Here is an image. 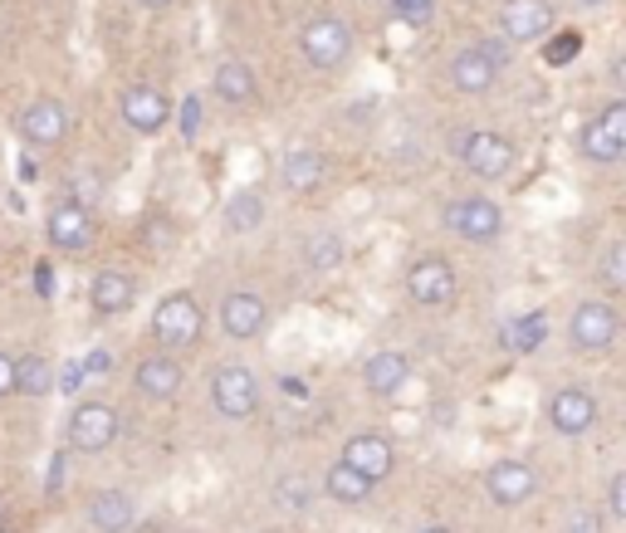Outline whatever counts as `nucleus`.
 Returning a JSON list of instances; mask_svg holds the SVG:
<instances>
[{"mask_svg":"<svg viewBox=\"0 0 626 533\" xmlns=\"http://www.w3.org/2000/svg\"><path fill=\"white\" fill-rule=\"evenodd\" d=\"M411 382V357L401 348H377L362 363V387L372 396H397Z\"/></svg>","mask_w":626,"mask_h":533,"instance_id":"21","label":"nucleus"},{"mask_svg":"<svg viewBox=\"0 0 626 533\" xmlns=\"http://www.w3.org/2000/svg\"><path fill=\"white\" fill-rule=\"evenodd\" d=\"M89 304H93V314H103V318L128 314V308L138 304V279H132V269L103 265L89 284Z\"/></svg>","mask_w":626,"mask_h":533,"instance_id":"16","label":"nucleus"},{"mask_svg":"<svg viewBox=\"0 0 626 533\" xmlns=\"http://www.w3.org/2000/svg\"><path fill=\"white\" fill-rule=\"evenodd\" d=\"M544 416L558 436H587L597 426V396L583 382H563V387L544 402Z\"/></svg>","mask_w":626,"mask_h":533,"instance_id":"10","label":"nucleus"},{"mask_svg":"<svg viewBox=\"0 0 626 533\" xmlns=\"http://www.w3.org/2000/svg\"><path fill=\"white\" fill-rule=\"evenodd\" d=\"M446 230L465 245H495V240H505L509 220L489 196H456L446 206Z\"/></svg>","mask_w":626,"mask_h":533,"instance_id":"5","label":"nucleus"},{"mask_svg":"<svg viewBox=\"0 0 626 533\" xmlns=\"http://www.w3.org/2000/svg\"><path fill=\"white\" fill-rule=\"evenodd\" d=\"M216 318H220V333H226L230 343H250V338H260L265 324H269V304L250 289H236V294L220 299Z\"/></svg>","mask_w":626,"mask_h":533,"instance_id":"13","label":"nucleus"},{"mask_svg":"<svg viewBox=\"0 0 626 533\" xmlns=\"http://www.w3.org/2000/svg\"><path fill=\"white\" fill-rule=\"evenodd\" d=\"M0 533H6V529H0Z\"/></svg>","mask_w":626,"mask_h":533,"instance_id":"42","label":"nucleus"},{"mask_svg":"<svg viewBox=\"0 0 626 533\" xmlns=\"http://www.w3.org/2000/svg\"><path fill=\"white\" fill-rule=\"evenodd\" d=\"M573 533H597V524L593 519H583V524H573Z\"/></svg>","mask_w":626,"mask_h":533,"instance_id":"39","label":"nucleus"},{"mask_svg":"<svg viewBox=\"0 0 626 533\" xmlns=\"http://www.w3.org/2000/svg\"><path fill=\"white\" fill-rule=\"evenodd\" d=\"M499 34L509 45H534L554 34V6L548 0H505L499 6Z\"/></svg>","mask_w":626,"mask_h":533,"instance_id":"14","label":"nucleus"},{"mask_svg":"<svg viewBox=\"0 0 626 533\" xmlns=\"http://www.w3.org/2000/svg\"><path fill=\"white\" fill-rule=\"evenodd\" d=\"M279 177H285V191L309 196V191H318V186H324L328 162H324V152H314V147H289V152H285V167H279Z\"/></svg>","mask_w":626,"mask_h":533,"instance_id":"22","label":"nucleus"},{"mask_svg":"<svg viewBox=\"0 0 626 533\" xmlns=\"http://www.w3.org/2000/svg\"><path fill=\"white\" fill-rule=\"evenodd\" d=\"M118 431H122V421H118L113 406H103V402H79L69 416V445L79 455L108 451V445L118 441Z\"/></svg>","mask_w":626,"mask_h":533,"instance_id":"11","label":"nucleus"},{"mask_svg":"<svg viewBox=\"0 0 626 533\" xmlns=\"http://www.w3.org/2000/svg\"><path fill=\"white\" fill-rule=\"evenodd\" d=\"M89 524L98 533H128L138 524V504H132V494L122 490H98L89 500Z\"/></svg>","mask_w":626,"mask_h":533,"instance_id":"23","label":"nucleus"},{"mask_svg":"<svg viewBox=\"0 0 626 533\" xmlns=\"http://www.w3.org/2000/svg\"><path fill=\"white\" fill-rule=\"evenodd\" d=\"M324 490H328V500H338V504H367V494H372V480H362L352 465H328V475H324Z\"/></svg>","mask_w":626,"mask_h":533,"instance_id":"28","label":"nucleus"},{"mask_svg":"<svg viewBox=\"0 0 626 533\" xmlns=\"http://www.w3.org/2000/svg\"><path fill=\"white\" fill-rule=\"evenodd\" d=\"M0 396H16V357L0 348Z\"/></svg>","mask_w":626,"mask_h":533,"instance_id":"36","label":"nucleus"},{"mask_svg":"<svg viewBox=\"0 0 626 533\" xmlns=\"http://www.w3.org/2000/svg\"><path fill=\"white\" fill-rule=\"evenodd\" d=\"M44 240L54 255H89L93 250V210L83 201H59L54 210L44 216Z\"/></svg>","mask_w":626,"mask_h":533,"instance_id":"8","label":"nucleus"},{"mask_svg":"<svg viewBox=\"0 0 626 533\" xmlns=\"http://www.w3.org/2000/svg\"><path fill=\"white\" fill-rule=\"evenodd\" d=\"M617 333H622V318H617V304L612 299H583L568 318V343H573V353H583V357H607Z\"/></svg>","mask_w":626,"mask_h":533,"instance_id":"4","label":"nucleus"},{"mask_svg":"<svg viewBox=\"0 0 626 533\" xmlns=\"http://www.w3.org/2000/svg\"><path fill=\"white\" fill-rule=\"evenodd\" d=\"M544 59H548V65H568V59L573 55H578V49H583V34L578 30H558V34H544Z\"/></svg>","mask_w":626,"mask_h":533,"instance_id":"32","label":"nucleus"},{"mask_svg":"<svg viewBox=\"0 0 626 533\" xmlns=\"http://www.w3.org/2000/svg\"><path fill=\"white\" fill-rule=\"evenodd\" d=\"M54 387V363L44 353H24L16 357V392L20 396H44Z\"/></svg>","mask_w":626,"mask_h":533,"instance_id":"29","label":"nucleus"},{"mask_svg":"<svg viewBox=\"0 0 626 533\" xmlns=\"http://www.w3.org/2000/svg\"><path fill=\"white\" fill-rule=\"evenodd\" d=\"M275 504L289 514H309L314 510V480L309 475H285L275 480Z\"/></svg>","mask_w":626,"mask_h":533,"instance_id":"30","label":"nucleus"},{"mask_svg":"<svg viewBox=\"0 0 626 533\" xmlns=\"http://www.w3.org/2000/svg\"><path fill=\"white\" fill-rule=\"evenodd\" d=\"M450 152H456V162L470 171V177H480V181H499V177H509L514 162H519V152H514V142L509 138H499V132H489V128H470V132H460L456 142H450Z\"/></svg>","mask_w":626,"mask_h":533,"instance_id":"3","label":"nucleus"},{"mask_svg":"<svg viewBox=\"0 0 626 533\" xmlns=\"http://www.w3.org/2000/svg\"><path fill=\"white\" fill-rule=\"evenodd\" d=\"M211 89H216L220 103H230V108H250L255 93H260V89H255V73H250L245 59H220L216 73H211Z\"/></svg>","mask_w":626,"mask_h":533,"instance_id":"24","label":"nucleus"},{"mask_svg":"<svg viewBox=\"0 0 626 533\" xmlns=\"http://www.w3.org/2000/svg\"><path fill=\"white\" fill-rule=\"evenodd\" d=\"M260 220H265V196L255 186H245V191H236L226 201V230L250 235V230H260Z\"/></svg>","mask_w":626,"mask_h":533,"instance_id":"27","label":"nucleus"},{"mask_svg":"<svg viewBox=\"0 0 626 533\" xmlns=\"http://www.w3.org/2000/svg\"><path fill=\"white\" fill-rule=\"evenodd\" d=\"M544 338H548V318L538 314V308H529V314H514L505 328H499V343H505L509 353H519V357H529L544 348Z\"/></svg>","mask_w":626,"mask_h":533,"instance_id":"25","label":"nucleus"},{"mask_svg":"<svg viewBox=\"0 0 626 533\" xmlns=\"http://www.w3.org/2000/svg\"><path fill=\"white\" fill-rule=\"evenodd\" d=\"M34 289H40V294H49V265H40V269H34Z\"/></svg>","mask_w":626,"mask_h":533,"instance_id":"37","label":"nucleus"},{"mask_svg":"<svg viewBox=\"0 0 626 533\" xmlns=\"http://www.w3.org/2000/svg\"><path fill=\"white\" fill-rule=\"evenodd\" d=\"M118 118L128 122L132 132H142V138H152V132H162L171 122V98L162 89H128L118 103Z\"/></svg>","mask_w":626,"mask_h":533,"instance_id":"17","label":"nucleus"},{"mask_svg":"<svg viewBox=\"0 0 626 533\" xmlns=\"http://www.w3.org/2000/svg\"><path fill=\"white\" fill-rule=\"evenodd\" d=\"M69 132V113L59 98H34L20 108V138L30 147H59Z\"/></svg>","mask_w":626,"mask_h":533,"instance_id":"15","label":"nucleus"},{"mask_svg":"<svg viewBox=\"0 0 626 533\" xmlns=\"http://www.w3.org/2000/svg\"><path fill=\"white\" fill-rule=\"evenodd\" d=\"M181 382H187V372L171 353H147L138 367H132V387H138L147 402H171V396L181 392Z\"/></svg>","mask_w":626,"mask_h":533,"instance_id":"18","label":"nucleus"},{"mask_svg":"<svg viewBox=\"0 0 626 533\" xmlns=\"http://www.w3.org/2000/svg\"><path fill=\"white\" fill-rule=\"evenodd\" d=\"M514 59V45L505 40V34H495V40H475L450 55V83H456L460 93H489L499 83V73L509 69Z\"/></svg>","mask_w":626,"mask_h":533,"instance_id":"1","label":"nucleus"},{"mask_svg":"<svg viewBox=\"0 0 626 533\" xmlns=\"http://www.w3.org/2000/svg\"><path fill=\"white\" fill-rule=\"evenodd\" d=\"M299 255L314 275H334V269H342V235L338 230H314Z\"/></svg>","mask_w":626,"mask_h":533,"instance_id":"26","label":"nucleus"},{"mask_svg":"<svg viewBox=\"0 0 626 533\" xmlns=\"http://www.w3.org/2000/svg\"><path fill=\"white\" fill-rule=\"evenodd\" d=\"M201 122H206V103L191 93L187 103H181V138H187V142H196V132H201Z\"/></svg>","mask_w":626,"mask_h":533,"instance_id":"33","label":"nucleus"},{"mask_svg":"<svg viewBox=\"0 0 626 533\" xmlns=\"http://www.w3.org/2000/svg\"><path fill=\"white\" fill-rule=\"evenodd\" d=\"M573 6H583V10H603L607 0H573Z\"/></svg>","mask_w":626,"mask_h":533,"instance_id":"38","label":"nucleus"},{"mask_svg":"<svg viewBox=\"0 0 626 533\" xmlns=\"http://www.w3.org/2000/svg\"><path fill=\"white\" fill-rule=\"evenodd\" d=\"M485 490H489V500L495 504H505V510H514V504H524V500H534V490H538V475L524 461H495L485 470Z\"/></svg>","mask_w":626,"mask_h":533,"instance_id":"20","label":"nucleus"},{"mask_svg":"<svg viewBox=\"0 0 626 533\" xmlns=\"http://www.w3.org/2000/svg\"><path fill=\"white\" fill-rule=\"evenodd\" d=\"M407 294L421 308H446L450 299H456V269H450L446 255H421L411 259L407 269Z\"/></svg>","mask_w":626,"mask_h":533,"instance_id":"12","label":"nucleus"},{"mask_svg":"<svg viewBox=\"0 0 626 533\" xmlns=\"http://www.w3.org/2000/svg\"><path fill=\"white\" fill-rule=\"evenodd\" d=\"M342 465H352L362 480H387L391 470H397V451H391V441L382 436H372V431H362V436H352L348 445H342V455H338Z\"/></svg>","mask_w":626,"mask_h":533,"instance_id":"19","label":"nucleus"},{"mask_svg":"<svg viewBox=\"0 0 626 533\" xmlns=\"http://www.w3.org/2000/svg\"><path fill=\"white\" fill-rule=\"evenodd\" d=\"M211 402L226 421H250L260 412V377L245 363H220L211 372Z\"/></svg>","mask_w":626,"mask_h":533,"instance_id":"7","label":"nucleus"},{"mask_svg":"<svg viewBox=\"0 0 626 533\" xmlns=\"http://www.w3.org/2000/svg\"><path fill=\"white\" fill-rule=\"evenodd\" d=\"M421 533H450V529H440V524H431V529H421Z\"/></svg>","mask_w":626,"mask_h":533,"instance_id":"40","label":"nucleus"},{"mask_svg":"<svg viewBox=\"0 0 626 533\" xmlns=\"http://www.w3.org/2000/svg\"><path fill=\"white\" fill-rule=\"evenodd\" d=\"M387 6L397 10L401 20H426V16L436 10V0H387Z\"/></svg>","mask_w":626,"mask_h":533,"instance_id":"35","label":"nucleus"},{"mask_svg":"<svg viewBox=\"0 0 626 533\" xmlns=\"http://www.w3.org/2000/svg\"><path fill=\"white\" fill-rule=\"evenodd\" d=\"M299 49H304V59H309L314 69H342V65H348V55H352L348 20H338V16L309 20L299 30Z\"/></svg>","mask_w":626,"mask_h":533,"instance_id":"9","label":"nucleus"},{"mask_svg":"<svg viewBox=\"0 0 626 533\" xmlns=\"http://www.w3.org/2000/svg\"><path fill=\"white\" fill-rule=\"evenodd\" d=\"M201 328H206V308L196 294L187 289H177V294H167L162 304H157V314H152V343L162 353H187L196 348V338H201Z\"/></svg>","mask_w":626,"mask_h":533,"instance_id":"2","label":"nucleus"},{"mask_svg":"<svg viewBox=\"0 0 626 533\" xmlns=\"http://www.w3.org/2000/svg\"><path fill=\"white\" fill-rule=\"evenodd\" d=\"M603 284H607V294L626 289V245L622 240H612L607 255H603Z\"/></svg>","mask_w":626,"mask_h":533,"instance_id":"31","label":"nucleus"},{"mask_svg":"<svg viewBox=\"0 0 626 533\" xmlns=\"http://www.w3.org/2000/svg\"><path fill=\"white\" fill-rule=\"evenodd\" d=\"M607 514L612 519H626V475H622V470L612 475V485H607Z\"/></svg>","mask_w":626,"mask_h":533,"instance_id":"34","label":"nucleus"},{"mask_svg":"<svg viewBox=\"0 0 626 533\" xmlns=\"http://www.w3.org/2000/svg\"><path fill=\"white\" fill-rule=\"evenodd\" d=\"M578 147H583L587 162H597V167H617L622 162L626 157V103L622 98H612L603 113H593L583 122Z\"/></svg>","mask_w":626,"mask_h":533,"instance_id":"6","label":"nucleus"},{"mask_svg":"<svg viewBox=\"0 0 626 533\" xmlns=\"http://www.w3.org/2000/svg\"><path fill=\"white\" fill-rule=\"evenodd\" d=\"M142 6H167V0H142Z\"/></svg>","mask_w":626,"mask_h":533,"instance_id":"41","label":"nucleus"}]
</instances>
